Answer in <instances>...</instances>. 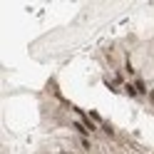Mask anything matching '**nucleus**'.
Returning a JSON list of instances; mask_svg holds the SVG:
<instances>
[{"mask_svg": "<svg viewBox=\"0 0 154 154\" xmlns=\"http://www.w3.org/2000/svg\"><path fill=\"white\" fill-rule=\"evenodd\" d=\"M132 85H134V90H137V94H139V97L149 94V87H147V82H144L142 77H134V80H132Z\"/></svg>", "mask_w": 154, "mask_h": 154, "instance_id": "f257e3e1", "label": "nucleus"}, {"mask_svg": "<svg viewBox=\"0 0 154 154\" xmlns=\"http://www.w3.org/2000/svg\"><path fill=\"white\" fill-rule=\"evenodd\" d=\"M124 92H127L129 97H139V94H137V90H134V85H132V82H127V85H124Z\"/></svg>", "mask_w": 154, "mask_h": 154, "instance_id": "f03ea898", "label": "nucleus"}]
</instances>
